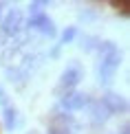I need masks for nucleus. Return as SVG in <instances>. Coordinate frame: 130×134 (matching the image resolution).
I'll return each mask as SVG.
<instances>
[{"mask_svg": "<svg viewBox=\"0 0 130 134\" xmlns=\"http://www.w3.org/2000/svg\"><path fill=\"white\" fill-rule=\"evenodd\" d=\"M93 18H95V11H93V9H84V11H80V20L90 22Z\"/></svg>", "mask_w": 130, "mask_h": 134, "instance_id": "4468645a", "label": "nucleus"}, {"mask_svg": "<svg viewBox=\"0 0 130 134\" xmlns=\"http://www.w3.org/2000/svg\"><path fill=\"white\" fill-rule=\"evenodd\" d=\"M51 127H64V130H71L75 127V119H73V114L64 112L62 108L53 110V114H51Z\"/></svg>", "mask_w": 130, "mask_h": 134, "instance_id": "6e6552de", "label": "nucleus"}, {"mask_svg": "<svg viewBox=\"0 0 130 134\" xmlns=\"http://www.w3.org/2000/svg\"><path fill=\"white\" fill-rule=\"evenodd\" d=\"M7 77H9V81L11 83H18V86H22V83L27 81V77H29V72H24L20 68V66H13V68H7Z\"/></svg>", "mask_w": 130, "mask_h": 134, "instance_id": "9d476101", "label": "nucleus"}, {"mask_svg": "<svg viewBox=\"0 0 130 134\" xmlns=\"http://www.w3.org/2000/svg\"><path fill=\"white\" fill-rule=\"evenodd\" d=\"M49 134H73V132L64 130V127H49Z\"/></svg>", "mask_w": 130, "mask_h": 134, "instance_id": "2eb2a0df", "label": "nucleus"}, {"mask_svg": "<svg viewBox=\"0 0 130 134\" xmlns=\"http://www.w3.org/2000/svg\"><path fill=\"white\" fill-rule=\"evenodd\" d=\"M95 53L99 55L97 79H99L101 86H108V83L112 81V77H115L117 68H119V64H121V53H119V48H117V44L110 42V40L99 42V46H97Z\"/></svg>", "mask_w": 130, "mask_h": 134, "instance_id": "f257e3e1", "label": "nucleus"}, {"mask_svg": "<svg viewBox=\"0 0 130 134\" xmlns=\"http://www.w3.org/2000/svg\"><path fill=\"white\" fill-rule=\"evenodd\" d=\"M84 79V68H82V64L77 62V59H71V64L66 66L64 70H62V75H60V83H58V88H55V92L60 94H64V92H69V90H75V86Z\"/></svg>", "mask_w": 130, "mask_h": 134, "instance_id": "f03ea898", "label": "nucleus"}, {"mask_svg": "<svg viewBox=\"0 0 130 134\" xmlns=\"http://www.w3.org/2000/svg\"><path fill=\"white\" fill-rule=\"evenodd\" d=\"M2 119H4V127H7L9 132H13L15 127L22 123V119H20V114H18V110H15L13 103L7 105V108H2Z\"/></svg>", "mask_w": 130, "mask_h": 134, "instance_id": "1a4fd4ad", "label": "nucleus"}, {"mask_svg": "<svg viewBox=\"0 0 130 134\" xmlns=\"http://www.w3.org/2000/svg\"><path fill=\"white\" fill-rule=\"evenodd\" d=\"M29 29H35V31H40L42 35H49V37H55V22L49 18L46 13H42V15H35V18H29Z\"/></svg>", "mask_w": 130, "mask_h": 134, "instance_id": "423d86ee", "label": "nucleus"}, {"mask_svg": "<svg viewBox=\"0 0 130 134\" xmlns=\"http://www.w3.org/2000/svg\"><path fill=\"white\" fill-rule=\"evenodd\" d=\"M75 33H77V31H75V26H69V29L62 33V42H64V44H66V42H71L73 37H75Z\"/></svg>", "mask_w": 130, "mask_h": 134, "instance_id": "ddd939ff", "label": "nucleus"}, {"mask_svg": "<svg viewBox=\"0 0 130 134\" xmlns=\"http://www.w3.org/2000/svg\"><path fill=\"white\" fill-rule=\"evenodd\" d=\"M44 7H49V2H31V4H29V18L42 15V13H44Z\"/></svg>", "mask_w": 130, "mask_h": 134, "instance_id": "f8f14e48", "label": "nucleus"}, {"mask_svg": "<svg viewBox=\"0 0 130 134\" xmlns=\"http://www.w3.org/2000/svg\"><path fill=\"white\" fill-rule=\"evenodd\" d=\"M101 103L106 105V110H108L110 114H123L128 110V101H126V97L123 94H119V92H106L104 97L99 99Z\"/></svg>", "mask_w": 130, "mask_h": 134, "instance_id": "39448f33", "label": "nucleus"}, {"mask_svg": "<svg viewBox=\"0 0 130 134\" xmlns=\"http://www.w3.org/2000/svg\"><path fill=\"white\" fill-rule=\"evenodd\" d=\"M88 112H90V123L93 125H104L110 119V112L101 101H88Z\"/></svg>", "mask_w": 130, "mask_h": 134, "instance_id": "0eeeda50", "label": "nucleus"}, {"mask_svg": "<svg viewBox=\"0 0 130 134\" xmlns=\"http://www.w3.org/2000/svg\"><path fill=\"white\" fill-rule=\"evenodd\" d=\"M2 9H4V4L0 2V20H2Z\"/></svg>", "mask_w": 130, "mask_h": 134, "instance_id": "dca6fc26", "label": "nucleus"}, {"mask_svg": "<svg viewBox=\"0 0 130 134\" xmlns=\"http://www.w3.org/2000/svg\"><path fill=\"white\" fill-rule=\"evenodd\" d=\"M22 26H24V15H22L20 9H11L7 15L2 18V33L4 35H18L22 31Z\"/></svg>", "mask_w": 130, "mask_h": 134, "instance_id": "20e7f679", "label": "nucleus"}, {"mask_svg": "<svg viewBox=\"0 0 130 134\" xmlns=\"http://www.w3.org/2000/svg\"><path fill=\"white\" fill-rule=\"evenodd\" d=\"M88 101H90L88 94L77 92V90H69V92H64V94L60 97V108L64 110V112H75V110L86 108Z\"/></svg>", "mask_w": 130, "mask_h": 134, "instance_id": "7ed1b4c3", "label": "nucleus"}, {"mask_svg": "<svg viewBox=\"0 0 130 134\" xmlns=\"http://www.w3.org/2000/svg\"><path fill=\"white\" fill-rule=\"evenodd\" d=\"M99 42L101 40H99L97 35H84L80 48H82V51H86V53H95V51H97V46H99Z\"/></svg>", "mask_w": 130, "mask_h": 134, "instance_id": "9b49d317", "label": "nucleus"}]
</instances>
